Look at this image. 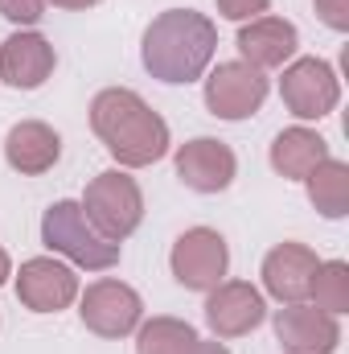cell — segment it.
<instances>
[{
  "instance_id": "obj_1",
  "label": "cell",
  "mask_w": 349,
  "mask_h": 354,
  "mask_svg": "<svg viewBox=\"0 0 349 354\" xmlns=\"http://www.w3.org/2000/svg\"><path fill=\"white\" fill-rule=\"evenodd\" d=\"M90 128L123 169L157 165L173 145L169 124L128 87H107L90 99Z\"/></svg>"
},
{
  "instance_id": "obj_2",
  "label": "cell",
  "mask_w": 349,
  "mask_h": 354,
  "mask_svg": "<svg viewBox=\"0 0 349 354\" xmlns=\"http://www.w3.org/2000/svg\"><path fill=\"white\" fill-rule=\"evenodd\" d=\"M214 54H218V29L206 12H193V8H169L152 17L140 41L144 71L169 87L197 83L214 62Z\"/></svg>"
},
{
  "instance_id": "obj_3",
  "label": "cell",
  "mask_w": 349,
  "mask_h": 354,
  "mask_svg": "<svg viewBox=\"0 0 349 354\" xmlns=\"http://www.w3.org/2000/svg\"><path fill=\"white\" fill-rule=\"evenodd\" d=\"M41 243L54 256H66L74 268H87V272H107V268L119 264V243L103 239L87 223L83 206L70 202V198L54 202L41 214Z\"/></svg>"
},
{
  "instance_id": "obj_4",
  "label": "cell",
  "mask_w": 349,
  "mask_h": 354,
  "mask_svg": "<svg viewBox=\"0 0 349 354\" xmlns=\"http://www.w3.org/2000/svg\"><path fill=\"white\" fill-rule=\"evenodd\" d=\"M83 214L87 223L111 243H123L140 223H144V194L136 185V177H128L123 169H107L87 185L83 194Z\"/></svg>"
},
{
  "instance_id": "obj_5",
  "label": "cell",
  "mask_w": 349,
  "mask_h": 354,
  "mask_svg": "<svg viewBox=\"0 0 349 354\" xmlns=\"http://www.w3.org/2000/svg\"><path fill=\"white\" fill-rule=\"evenodd\" d=\"M79 317L99 338H128L144 322V301L132 284L103 276L87 288H79Z\"/></svg>"
},
{
  "instance_id": "obj_6",
  "label": "cell",
  "mask_w": 349,
  "mask_h": 354,
  "mask_svg": "<svg viewBox=\"0 0 349 354\" xmlns=\"http://www.w3.org/2000/svg\"><path fill=\"white\" fill-rule=\"evenodd\" d=\"M279 99L296 120H325L341 103V79L325 58H292L279 75Z\"/></svg>"
},
{
  "instance_id": "obj_7",
  "label": "cell",
  "mask_w": 349,
  "mask_h": 354,
  "mask_svg": "<svg viewBox=\"0 0 349 354\" xmlns=\"http://www.w3.org/2000/svg\"><path fill=\"white\" fill-rule=\"evenodd\" d=\"M169 268H173V276H177L181 288H189V292H210L214 284L226 280L230 248H226V239H222L214 227H189V231L173 243Z\"/></svg>"
},
{
  "instance_id": "obj_8",
  "label": "cell",
  "mask_w": 349,
  "mask_h": 354,
  "mask_svg": "<svg viewBox=\"0 0 349 354\" xmlns=\"http://www.w3.org/2000/svg\"><path fill=\"white\" fill-rule=\"evenodd\" d=\"M267 99V75L247 62H218L206 79V107L218 120H247Z\"/></svg>"
},
{
  "instance_id": "obj_9",
  "label": "cell",
  "mask_w": 349,
  "mask_h": 354,
  "mask_svg": "<svg viewBox=\"0 0 349 354\" xmlns=\"http://www.w3.org/2000/svg\"><path fill=\"white\" fill-rule=\"evenodd\" d=\"M17 301L33 313H62L79 301V276L54 256H33L17 272Z\"/></svg>"
},
{
  "instance_id": "obj_10",
  "label": "cell",
  "mask_w": 349,
  "mask_h": 354,
  "mask_svg": "<svg viewBox=\"0 0 349 354\" xmlns=\"http://www.w3.org/2000/svg\"><path fill=\"white\" fill-rule=\"evenodd\" d=\"M267 317V301L251 280H222L206 297V322L218 338H243L259 330Z\"/></svg>"
},
{
  "instance_id": "obj_11",
  "label": "cell",
  "mask_w": 349,
  "mask_h": 354,
  "mask_svg": "<svg viewBox=\"0 0 349 354\" xmlns=\"http://www.w3.org/2000/svg\"><path fill=\"white\" fill-rule=\"evenodd\" d=\"M235 174H239V157L230 153V145L214 136H197L177 149V177L193 194H222L235 181Z\"/></svg>"
},
{
  "instance_id": "obj_12",
  "label": "cell",
  "mask_w": 349,
  "mask_h": 354,
  "mask_svg": "<svg viewBox=\"0 0 349 354\" xmlns=\"http://www.w3.org/2000/svg\"><path fill=\"white\" fill-rule=\"evenodd\" d=\"M275 338L288 354H333L341 346V326L333 313L296 301L275 313Z\"/></svg>"
},
{
  "instance_id": "obj_13",
  "label": "cell",
  "mask_w": 349,
  "mask_h": 354,
  "mask_svg": "<svg viewBox=\"0 0 349 354\" xmlns=\"http://www.w3.org/2000/svg\"><path fill=\"white\" fill-rule=\"evenodd\" d=\"M54 66H58V54L50 37H41L37 29H21L0 41V79L12 91H37L54 75Z\"/></svg>"
},
{
  "instance_id": "obj_14",
  "label": "cell",
  "mask_w": 349,
  "mask_h": 354,
  "mask_svg": "<svg viewBox=\"0 0 349 354\" xmlns=\"http://www.w3.org/2000/svg\"><path fill=\"white\" fill-rule=\"evenodd\" d=\"M300 33L283 17H255L239 29V54L255 71H283L296 58Z\"/></svg>"
},
{
  "instance_id": "obj_15",
  "label": "cell",
  "mask_w": 349,
  "mask_h": 354,
  "mask_svg": "<svg viewBox=\"0 0 349 354\" xmlns=\"http://www.w3.org/2000/svg\"><path fill=\"white\" fill-rule=\"evenodd\" d=\"M317 264H321V260H317L312 248H304V243H279V248H271L267 260H263V288H267L279 305L308 301Z\"/></svg>"
},
{
  "instance_id": "obj_16",
  "label": "cell",
  "mask_w": 349,
  "mask_h": 354,
  "mask_svg": "<svg viewBox=\"0 0 349 354\" xmlns=\"http://www.w3.org/2000/svg\"><path fill=\"white\" fill-rule=\"evenodd\" d=\"M58 157H62V136L41 120H21L4 136V161L21 177L50 174L58 165Z\"/></svg>"
},
{
  "instance_id": "obj_17",
  "label": "cell",
  "mask_w": 349,
  "mask_h": 354,
  "mask_svg": "<svg viewBox=\"0 0 349 354\" xmlns=\"http://www.w3.org/2000/svg\"><path fill=\"white\" fill-rule=\"evenodd\" d=\"M329 157V140L304 124L296 128H283L275 140H271V169L279 177H292V181H304L321 161Z\"/></svg>"
},
{
  "instance_id": "obj_18",
  "label": "cell",
  "mask_w": 349,
  "mask_h": 354,
  "mask_svg": "<svg viewBox=\"0 0 349 354\" xmlns=\"http://www.w3.org/2000/svg\"><path fill=\"white\" fill-rule=\"evenodd\" d=\"M308 185V202L317 206V214L325 218H346L349 214V165L337 157H325L312 174L304 177Z\"/></svg>"
},
{
  "instance_id": "obj_19",
  "label": "cell",
  "mask_w": 349,
  "mask_h": 354,
  "mask_svg": "<svg viewBox=\"0 0 349 354\" xmlns=\"http://www.w3.org/2000/svg\"><path fill=\"white\" fill-rule=\"evenodd\" d=\"M197 342V330L181 317H152L136 330V354H189Z\"/></svg>"
},
{
  "instance_id": "obj_20",
  "label": "cell",
  "mask_w": 349,
  "mask_h": 354,
  "mask_svg": "<svg viewBox=\"0 0 349 354\" xmlns=\"http://www.w3.org/2000/svg\"><path fill=\"white\" fill-rule=\"evenodd\" d=\"M308 297H312L317 309H325V313H333V317L349 313V264L346 260H321Z\"/></svg>"
},
{
  "instance_id": "obj_21",
  "label": "cell",
  "mask_w": 349,
  "mask_h": 354,
  "mask_svg": "<svg viewBox=\"0 0 349 354\" xmlns=\"http://www.w3.org/2000/svg\"><path fill=\"white\" fill-rule=\"evenodd\" d=\"M0 17L21 29H33L46 17V0H0Z\"/></svg>"
},
{
  "instance_id": "obj_22",
  "label": "cell",
  "mask_w": 349,
  "mask_h": 354,
  "mask_svg": "<svg viewBox=\"0 0 349 354\" xmlns=\"http://www.w3.org/2000/svg\"><path fill=\"white\" fill-rule=\"evenodd\" d=\"M214 4H218V12L226 21H239V25H247L255 17H267V8H271V0H214Z\"/></svg>"
},
{
  "instance_id": "obj_23",
  "label": "cell",
  "mask_w": 349,
  "mask_h": 354,
  "mask_svg": "<svg viewBox=\"0 0 349 354\" xmlns=\"http://www.w3.org/2000/svg\"><path fill=\"white\" fill-rule=\"evenodd\" d=\"M312 4H317V17L333 33H346L349 29V0H312Z\"/></svg>"
},
{
  "instance_id": "obj_24",
  "label": "cell",
  "mask_w": 349,
  "mask_h": 354,
  "mask_svg": "<svg viewBox=\"0 0 349 354\" xmlns=\"http://www.w3.org/2000/svg\"><path fill=\"white\" fill-rule=\"evenodd\" d=\"M189 354H230V351H226L222 342H206V338H197V342H193V351H189Z\"/></svg>"
},
{
  "instance_id": "obj_25",
  "label": "cell",
  "mask_w": 349,
  "mask_h": 354,
  "mask_svg": "<svg viewBox=\"0 0 349 354\" xmlns=\"http://www.w3.org/2000/svg\"><path fill=\"white\" fill-rule=\"evenodd\" d=\"M54 8H70V12H79V8H94L99 0H50Z\"/></svg>"
},
{
  "instance_id": "obj_26",
  "label": "cell",
  "mask_w": 349,
  "mask_h": 354,
  "mask_svg": "<svg viewBox=\"0 0 349 354\" xmlns=\"http://www.w3.org/2000/svg\"><path fill=\"white\" fill-rule=\"evenodd\" d=\"M8 276H12V260H8V252L0 248V284H8Z\"/></svg>"
}]
</instances>
